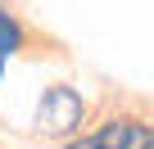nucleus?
<instances>
[{
    "mask_svg": "<svg viewBox=\"0 0 154 149\" xmlns=\"http://www.w3.org/2000/svg\"><path fill=\"white\" fill-rule=\"evenodd\" d=\"M68 149H154V127L131 122V118H118V122L100 127L86 140H72Z\"/></svg>",
    "mask_w": 154,
    "mask_h": 149,
    "instance_id": "f257e3e1",
    "label": "nucleus"
},
{
    "mask_svg": "<svg viewBox=\"0 0 154 149\" xmlns=\"http://www.w3.org/2000/svg\"><path fill=\"white\" fill-rule=\"evenodd\" d=\"M36 127H41V131H50V136H68L72 127H82V100H77L68 86H50V91H45V100H41Z\"/></svg>",
    "mask_w": 154,
    "mask_h": 149,
    "instance_id": "f03ea898",
    "label": "nucleus"
},
{
    "mask_svg": "<svg viewBox=\"0 0 154 149\" xmlns=\"http://www.w3.org/2000/svg\"><path fill=\"white\" fill-rule=\"evenodd\" d=\"M18 41H23V32H18V23L5 14V9H0V63H5L14 50H18Z\"/></svg>",
    "mask_w": 154,
    "mask_h": 149,
    "instance_id": "7ed1b4c3",
    "label": "nucleus"
}]
</instances>
